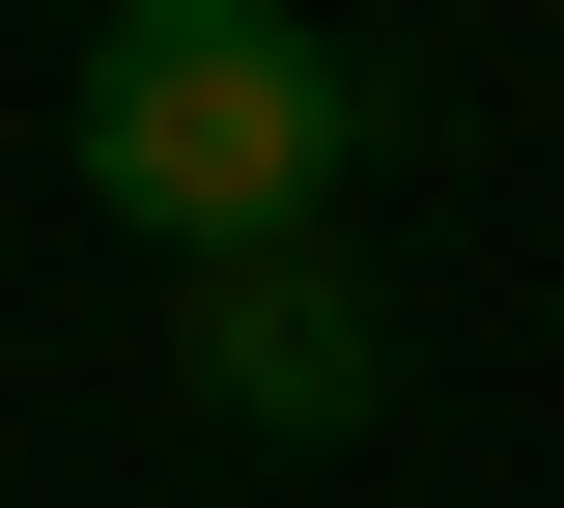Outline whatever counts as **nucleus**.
<instances>
[{
  "label": "nucleus",
  "instance_id": "obj_2",
  "mask_svg": "<svg viewBox=\"0 0 564 508\" xmlns=\"http://www.w3.org/2000/svg\"><path fill=\"white\" fill-rule=\"evenodd\" d=\"M170 367H198L226 452H367V424H395V311H367L339 255H198Z\"/></svg>",
  "mask_w": 564,
  "mask_h": 508
},
{
  "label": "nucleus",
  "instance_id": "obj_1",
  "mask_svg": "<svg viewBox=\"0 0 564 508\" xmlns=\"http://www.w3.org/2000/svg\"><path fill=\"white\" fill-rule=\"evenodd\" d=\"M367 85L339 29H282V0H113L85 29V198L198 283V255H311V198H339Z\"/></svg>",
  "mask_w": 564,
  "mask_h": 508
}]
</instances>
